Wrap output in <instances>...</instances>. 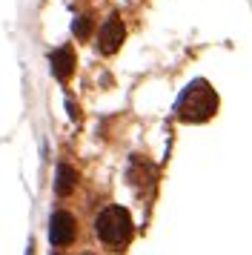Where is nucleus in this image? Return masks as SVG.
I'll use <instances>...</instances> for the list:
<instances>
[{
    "label": "nucleus",
    "mask_w": 252,
    "mask_h": 255,
    "mask_svg": "<svg viewBox=\"0 0 252 255\" xmlns=\"http://www.w3.org/2000/svg\"><path fill=\"white\" fill-rule=\"evenodd\" d=\"M218 112V95L206 81H192L175 101V118H181L186 124H201Z\"/></svg>",
    "instance_id": "obj_1"
},
{
    "label": "nucleus",
    "mask_w": 252,
    "mask_h": 255,
    "mask_svg": "<svg viewBox=\"0 0 252 255\" xmlns=\"http://www.w3.org/2000/svg\"><path fill=\"white\" fill-rule=\"evenodd\" d=\"M95 232L106 247L121 250L132 238V218H129V212L124 207H106L95 218Z\"/></svg>",
    "instance_id": "obj_2"
},
{
    "label": "nucleus",
    "mask_w": 252,
    "mask_h": 255,
    "mask_svg": "<svg viewBox=\"0 0 252 255\" xmlns=\"http://www.w3.org/2000/svg\"><path fill=\"white\" fill-rule=\"evenodd\" d=\"M78 235V224H75V215H69L66 209H60L52 215L49 221V241L55 247H69Z\"/></svg>",
    "instance_id": "obj_3"
},
{
    "label": "nucleus",
    "mask_w": 252,
    "mask_h": 255,
    "mask_svg": "<svg viewBox=\"0 0 252 255\" xmlns=\"http://www.w3.org/2000/svg\"><path fill=\"white\" fill-rule=\"evenodd\" d=\"M124 37H126L124 20H121L118 14H112V17L101 26V32H98V49H101L103 55H115V52L121 49V43H124Z\"/></svg>",
    "instance_id": "obj_4"
},
{
    "label": "nucleus",
    "mask_w": 252,
    "mask_h": 255,
    "mask_svg": "<svg viewBox=\"0 0 252 255\" xmlns=\"http://www.w3.org/2000/svg\"><path fill=\"white\" fill-rule=\"evenodd\" d=\"M52 72H55L57 81H69L72 78V72H75V52L69 46H60L52 52Z\"/></svg>",
    "instance_id": "obj_5"
},
{
    "label": "nucleus",
    "mask_w": 252,
    "mask_h": 255,
    "mask_svg": "<svg viewBox=\"0 0 252 255\" xmlns=\"http://www.w3.org/2000/svg\"><path fill=\"white\" fill-rule=\"evenodd\" d=\"M75 184H78V172H75L72 166H66V163H60V166H57V181H55L57 195H69V192L75 189Z\"/></svg>",
    "instance_id": "obj_6"
},
{
    "label": "nucleus",
    "mask_w": 252,
    "mask_h": 255,
    "mask_svg": "<svg viewBox=\"0 0 252 255\" xmlns=\"http://www.w3.org/2000/svg\"><path fill=\"white\" fill-rule=\"evenodd\" d=\"M89 32H92V17H89V14L78 17V20H75V35H78L80 40H86V37H89Z\"/></svg>",
    "instance_id": "obj_7"
}]
</instances>
